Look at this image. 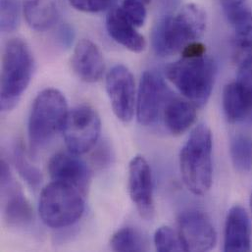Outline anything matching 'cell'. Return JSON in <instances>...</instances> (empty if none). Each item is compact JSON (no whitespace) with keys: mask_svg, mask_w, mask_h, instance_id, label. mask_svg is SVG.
Wrapping results in <instances>:
<instances>
[{"mask_svg":"<svg viewBox=\"0 0 252 252\" xmlns=\"http://www.w3.org/2000/svg\"><path fill=\"white\" fill-rule=\"evenodd\" d=\"M14 163L20 175L26 180V182L32 187H37L41 182L40 172L33 167L29 160L26 158L23 149L19 146L15 148L14 152Z\"/></svg>","mask_w":252,"mask_h":252,"instance_id":"24","label":"cell"},{"mask_svg":"<svg viewBox=\"0 0 252 252\" xmlns=\"http://www.w3.org/2000/svg\"><path fill=\"white\" fill-rule=\"evenodd\" d=\"M196 117V105L179 97L172 96L163 111L165 126L174 135L186 132L194 124Z\"/></svg>","mask_w":252,"mask_h":252,"instance_id":"19","label":"cell"},{"mask_svg":"<svg viewBox=\"0 0 252 252\" xmlns=\"http://www.w3.org/2000/svg\"><path fill=\"white\" fill-rule=\"evenodd\" d=\"M20 22L19 0H1V30L10 32L16 30Z\"/></svg>","mask_w":252,"mask_h":252,"instance_id":"25","label":"cell"},{"mask_svg":"<svg viewBox=\"0 0 252 252\" xmlns=\"http://www.w3.org/2000/svg\"><path fill=\"white\" fill-rule=\"evenodd\" d=\"M23 13L32 29L44 32L57 23L59 6L57 0H24Z\"/></svg>","mask_w":252,"mask_h":252,"instance_id":"20","label":"cell"},{"mask_svg":"<svg viewBox=\"0 0 252 252\" xmlns=\"http://www.w3.org/2000/svg\"><path fill=\"white\" fill-rule=\"evenodd\" d=\"M251 206H252V199H251Z\"/></svg>","mask_w":252,"mask_h":252,"instance_id":"30","label":"cell"},{"mask_svg":"<svg viewBox=\"0 0 252 252\" xmlns=\"http://www.w3.org/2000/svg\"><path fill=\"white\" fill-rule=\"evenodd\" d=\"M106 29L109 35L119 44L131 52H142L146 47V41L118 7L109 12L106 18Z\"/></svg>","mask_w":252,"mask_h":252,"instance_id":"17","label":"cell"},{"mask_svg":"<svg viewBox=\"0 0 252 252\" xmlns=\"http://www.w3.org/2000/svg\"><path fill=\"white\" fill-rule=\"evenodd\" d=\"M0 172L4 219L9 226L25 227L32 220V207L18 183L15 182L10 168L4 160L1 161Z\"/></svg>","mask_w":252,"mask_h":252,"instance_id":"10","label":"cell"},{"mask_svg":"<svg viewBox=\"0 0 252 252\" xmlns=\"http://www.w3.org/2000/svg\"><path fill=\"white\" fill-rule=\"evenodd\" d=\"M62 130L68 149L78 155L85 154L99 138L100 117L91 106H77L68 112Z\"/></svg>","mask_w":252,"mask_h":252,"instance_id":"7","label":"cell"},{"mask_svg":"<svg viewBox=\"0 0 252 252\" xmlns=\"http://www.w3.org/2000/svg\"><path fill=\"white\" fill-rule=\"evenodd\" d=\"M77 10L86 13H98L105 10L110 0H68Z\"/></svg>","mask_w":252,"mask_h":252,"instance_id":"27","label":"cell"},{"mask_svg":"<svg viewBox=\"0 0 252 252\" xmlns=\"http://www.w3.org/2000/svg\"><path fill=\"white\" fill-rule=\"evenodd\" d=\"M141 1H143V2H145V3H147V2H149L150 0H141Z\"/></svg>","mask_w":252,"mask_h":252,"instance_id":"29","label":"cell"},{"mask_svg":"<svg viewBox=\"0 0 252 252\" xmlns=\"http://www.w3.org/2000/svg\"><path fill=\"white\" fill-rule=\"evenodd\" d=\"M245 3L246 0H221V4L225 11L226 16L237 11L240 8L245 7Z\"/></svg>","mask_w":252,"mask_h":252,"instance_id":"28","label":"cell"},{"mask_svg":"<svg viewBox=\"0 0 252 252\" xmlns=\"http://www.w3.org/2000/svg\"><path fill=\"white\" fill-rule=\"evenodd\" d=\"M106 92L116 117L122 122H129L134 114L135 85L131 72L118 64L106 76Z\"/></svg>","mask_w":252,"mask_h":252,"instance_id":"11","label":"cell"},{"mask_svg":"<svg viewBox=\"0 0 252 252\" xmlns=\"http://www.w3.org/2000/svg\"><path fill=\"white\" fill-rule=\"evenodd\" d=\"M234 28V48L238 63L252 59V11L247 6L227 16Z\"/></svg>","mask_w":252,"mask_h":252,"instance_id":"18","label":"cell"},{"mask_svg":"<svg viewBox=\"0 0 252 252\" xmlns=\"http://www.w3.org/2000/svg\"><path fill=\"white\" fill-rule=\"evenodd\" d=\"M178 233L186 252H209L217 243V233L203 212L189 209L178 217Z\"/></svg>","mask_w":252,"mask_h":252,"instance_id":"9","label":"cell"},{"mask_svg":"<svg viewBox=\"0 0 252 252\" xmlns=\"http://www.w3.org/2000/svg\"><path fill=\"white\" fill-rule=\"evenodd\" d=\"M85 194L68 185L51 182L41 191L38 212L42 222L61 229L78 222L85 210Z\"/></svg>","mask_w":252,"mask_h":252,"instance_id":"6","label":"cell"},{"mask_svg":"<svg viewBox=\"0 0 252 252\" xmlns=\"http://www.w3.org/2000/svg\"><path fill=\"white\" fill-rule=\"evenodd\" d=\"M32 73L33 57L29 45L21 38H12L6 43L2 56L0 107L3 112L18 104Z\"/></svg>","mask_w":252,"mask_h":252,"instance_id":"4","label":"cell"},{"mask_svg":"<svg viewBox=\"0 0 252 252\" xmlns=\"http://www.w3.org/2000/svg\"><path fill=\"white\" fill-rule=\"evenodd\" d=\"M224 113L231 123L247 119L252 112V73L238 72L237 80L223 92Z\"/></svg>","mask_w":252,"mask_h":252,"instance_id":"14","label":"cell"},{"mask_svg":"<svg viewBox=\"0 0 252 252\" xmlns=\"http://www.w3.org/2000/svg\"><path fill=\"white\" fill-rule=\"evenodd\" d=\"M128 192L139 215L151 220L155 212L152 172L148 162L141 155L134 156L129 162Z\"/></svg>","mask_w":252,"mask_h":252,"instance_id":"12","label":"cell"},{"mask_svg":"<svg viewBox=\"0 0 252 252\" xmlns=\"http://www.w3.org/2000/svg\"><path fill=\"white\" fill-rule=\"evenodd\" d=\"M172 97L164 80L155 72L142 74L136 100V118L140 125H153L163 115L164 108Z\"/></svg>","mask_w":252,"mask_h":252,"instance_id":"8","label":"cell"},{"mask_svg":"<svg viewBox=\"0 0 252 252\" xmlns=\"http://www.w3.org/2000/svg\"><path fill=\"white\" fill-rule=\"evenodd\" d=\"M115 252H131L146 251V243L143 237L133 228L125 227L117 231L110 242Z\"/></svg>","mask_w":252,"mask_h":252,"instance_id":"22","label":"cell"},{"mask_svg":"<svg viewBox=\"0 0 252 252\" xmlns=\"http://www.w3.org/2000/svg\"><path fill=\"white\" fill-rule=\"evenodd\" d=\"M68 104L61 92L46 89L35 97L29 119V139L32 149L45 146L57 132L63 129Z\"/></svg>","mask_w":252,"mask_h":252,"instance_id":"5","label":"cell"},{"mask_svg":"<svg viewBox=\"0 0 252 252\" xmlns=\"http://www.w3.org/2000/svg\"><path fill=\"white\" fill-rule=\"evenodd\" d=\"M212 133L205 125L195 126L180 153L181 174L195 195L206 194L213 182Z\"/></svg>","mask_w":252,"mask_h":252,"instance_id":"2","label":"cell"},{"mask_svg":"<svg viewBox=\"0 0 252 252\" xmlns=\"http://www.w3.org/2000/svg\"><path fill=\"white\" fill-rule=\"evenodd\" d=\"M120 12L136 28L144 25L146 20V9L141 0H123L118 7Z\"/></svg>","mask_w":252,"mask_h":252,"instance_id":"26","label":"cell"},{"mask_svg":"<svg viewBox=\"0 0 252 252\" xmlns=\"http://www.w3.org/2000/svg\"><path fill=\"white\" fill-rule=\"evenodd\" d=\"M252 250V224L247 210L234 205L228 212L225 235V252H250Z\"/></svg>","mask_w":252,"mask_h":252,"instance_id":"16","label":"cell"},{"mask_svg":"<svg viewBox=\"0 0 252 252\" xmlns=\"http://www.w3.org/2000/svg\"><path fill=\"white\" fill-rule=\"evenodd\" d=\"M74 73L86 83H96L101 80L105 71V62L98 46L90 39H81L71 59Z\"/></svg>","mask_w":252,"mask_h":252,"instance_id":"15","label":"cell"},{"mask_svg":"<svg viewBox=\"0 0 252 252\" xmlns=\"http://www.w3.org/2000/svg\"><path fill=\"white\" fill-rule=\"evenodd\" d=\"M206 13L197 4L183 6L176 14L160 19L153 27L151 43L155 53L166 57L182 52L197 41L206 29Z\"/></svg>","mask_w":252,"mask_h":252,"instance_id":"1","label":"cell"},{"mask_svg":"<svg viewBox=\"0 0 252 252\" xmlns=\"http://www.w3.org/2000/svg\"><path fill=\"white\" fill-rule=\"evenodd\" d=\"M48 173L52 181L73 187L86 195L91 183V171L80 155L70 150L54 154L48 163Z\"/></svg>","mask_w":252,"mask_h":252,"instance_id":"13","label":"cell"},{"mask_svg":"<svg viewBox=\"0 0 252 252\" xmlns=\"http://www.w3.org/2000/svg\"><path fill=\"white\" fill-rule=\"evenodd\" d=\"M154 246L157 252H186L178 231L168 226H163L156 230Z\"/></svg>","mask_w":252,"mask_h":252,"instance_id":"23","label":"cell"},{"mask_svg":"<svg viewBox=\"0 0 252 252\" xmlns=\"http://www.w3.org/2000/svg\"><path fill=\"white\" fill-rule=\"evenodd\" d=\"M216 65L206 54L182 56L166 68L168 80L179 92L196 106L209 99L216 79Z\"/></svg>","mask_w":252,"mask_h":252,"instance_id":"3","label":"cell"},{"mask_svg":"<svg viewBox=\"0 0 252 252\" xmlns=\"http://www.w3.org/2000/svg\"><path fill=\"white\" fill-rule=\"evenodd\" d=\"M230 154L235 169L248 173L252 167V139L247 134H236L230 143Z\"/></svg>","mask_w":252,"mask_h":252,"instance_id":"21","label":"cell"}]
</instances>
